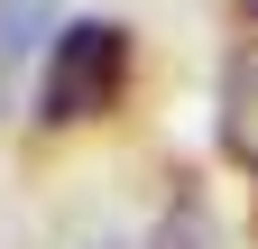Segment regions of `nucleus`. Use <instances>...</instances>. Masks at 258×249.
<instances>
[{"label":"nucleus","instance_id":"f03ea898","mask_svg":"<svg viewBox=\"0 0 258 249\" xmlns=\"http://www.w3.org/2000/svg\"><path fill=\"white\" fill-rule=\"evenodd\" d=\"M221 148L240 166H258V46L231 55V83H221Z\"/></svg>","mask_w":258,"mask_h":249},{"label":"nucleus","instance_id":"f257e3e1","mask_svg":"<svg viewBox=\"0 0 258 249\" xmlns=\"http://www.w3.org/2000/svg\"><path fill=\"white\" fill-rule=\"evenodd\" d=\"M129 28L120 19H64L46 37V74H37V120L74 130V120H111L129 102Z\"/></svg>","mask_w":258,"mask_h":249},{"label":"nucleus","instance_id":"7ed1b4c3","mask_svg":"<svg viewBox=\"0 0 258 249\" xmlns=\"http://www.w3.org/2000/svg\"><path fill=\"white\" fill-rule=\"evenodd\" d=\"M240 10H249V19H258V0H240Z\"/></svg>","mask_w":258,"mask_h":249}]
</instances>
